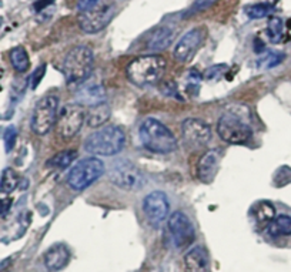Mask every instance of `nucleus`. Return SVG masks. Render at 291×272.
<instances>
[{
	"label": "nucleus",
	"mask_w": 291,
	"mask_h": 272,
	"mask_svg": "<svg viewBox=\"0 0 291 272\" xmlns=\"http://www.w3.org/2000/svg\"><path fill=\"white\" fill-rule=\"evenodd\" d=\"M167 63L164 58L157 54H149L134 58L127 66V79L137 87L153 86L161 80L166 73Z\"/></svg>",
	"instance_id": "obj_1"
},
{
	"label": "nucleus",
	"mask_w": 291,
	"mask_h": 272,
	"mask_svg": "<svg viewBox=\"0 0 291 272\" xmlns=\"http://www.w3.org/2000/svg\"><path fill=\"white\" fill-rule=\"evenodd\" d=\"M75 100L80 106H87V107H94L97 104L106 103V90L103 84L97 80H90L89 79L79 86L76 91Z\"/></svg>",
	"instance_id": "obj_15"
},
{
	"label": "nucleus",
	"mask_w": 291,
	"mask_h": 272,
	"mask_svg": "<svg viewBox=\"0 0 291 272\" xmlns=\"http://www.w3.org/2000/svg\"><path fill=\"white\" fill-rule=\"evenodd\" d=\"M16 139H17V131L16 128L13 127V125H10L6 128V131H5V147H6V151L10 153L13 147H15V144H16Z\"/></svg>",
	"instance_id": "obj_30"
},
{
	"label": "nucleus",
	"mask_w": 291,
	"mask_h": 272,
	"mask_svg": "<svg viewBox=\"0 0 291 272\" xmlns=\"http://www.w3.org/2000/svg\"><path fill=\"white\" fill-rule=\"evenodd\" d=\"M204 37H206V33H204L203 27H196V29H192L190 32H187L176 44L174 57L180 63L190 61L201 47Z\"/></svg>",
	"instance_id": "obj_14"
},
{
	"label": "nucleus",
	"mask_w": 291,
	"mask_h": 272,
	"mask_svg": "<svg viewBox=\"0 0 291 272\" xmlns=\"http://www.w3.org/2000/svg\"><path fill=\"white\" fill-rule=\"evenodd\" d=\"M225 69H227V66H224V64H221V66L210 67V69L207 70V73H206V76H207V79H216V77H218V76L224 72Z\"/></svg>",
	"instance_id": "obj_33"
},
{
	"label": "nucleus",
	"mask_w": 291,
	"mask_h": 272,
	"mask_svg": "<svg viewBox=\"0 0 291 272\" xmlns=\"http://www.w3.org/2000/svg\"><path fill=\"white\" fill-rule=\"evenodd\" d=\"M114 13L116 10L113 5H106L99 9H92L89 12H84L79 19L80 29L87 34L99 33L100 30H103L111 22Z\"/></svg>",
	"instance_id": "obj_11"
},
{
	"label": "nucleus",
	"mask_w": 291,
	"mask_h": 272,
	"mask_svg": "<svg viewBox=\"0 0 291 272\" xmlns=\"http://www.w3.org/2000/svg\"><path fill=\"white\" fill-rule=\"evenodd\" d=\"M143 210H144V214L147 217L149 223L154 228H157L158 225L168 217V211H170L168 198L161 191H153L144 198Z\"/></svg>",
	"instance_id": "obj_12"
},
{
	"label": "nucleus",
	"mask_w": 291,
	"mask_h": 272,
	"mask_svg": "<svg viewBox=\"0 0 291 272\" xmlns=\"http://www.w3.org/2000/svg\"><path fill=\"white\" fill-rule=\"evenodd\" d=\"M10 207H12V199H9V198L0 199V217H5L8 214Z\"/></svg>",
	"instance_id": "obj_34"
},
{
	"label": "nucleus",
	"mask_w": 291,
	"mask_h": 272,
	"mask_svg": "<svg viewBox=\"0 0 291 272\" xmlns=\"http://www.w3.org/2000/svg\"><path fill=\"white\" fill-rule=\"evenodd\" d=\"M104 173V164L99 158H84L80 160L76 165L72 167L67 175V184L70 188L76 191H82L90 187Z\"/></svg>",
	"instance_id": "obj_5"
},
{
	"label": "nucleus",
	"mask_w": 291,
	"mask_h": 272,
	"mask_svg": "<svg viewBox=\"0 0 291 272\" xmlns=\"http://www.w3.org/2000/svg\"><path fill=\"white\" fill-rule=\"evenodd\" d=\"M110 114H111V108L106 101L94 107H89V113L86 114V121L90 127H100L104 123H107Z\"/></svg>",
	"instance_id": "obj_20"
},
{
	"label": "nucleus",
	"mask_w": 291,
	"mask_h": 272,
	"mask_svg": "<svg viewBox=\"0 0 291 272\" xmlns=\"http://www.w3.org/2000/svg\"><path fill=\"white\" fill-rule=\"evenodd\" d=\"M217 0H196L194 3H193V6L187 12H186V15L184 16H192L194 13H199L201 10H206L207 8H210L213 3H216Z\"/></svg>",
	"instance_id": "obj_29"
},
{
	"label": "nucleus",
	"mask_w": 291,
	"mask_h": 272,
	"mask_svg": "<svg viewBox=\"0 0 291 272\" xmlns=\"http://www.w3.org/2000/svg\"><path fill=\"white\" fill-rule=\"evenodd\" d=\"M168 231L171 234V238L174 242L176 248L184 249L190 247L196 237L194 225L190 221V218L184 213L177 211L168 218Z\"/></svg>",
	"instance_id": "obj_9"
},
{
	"label": "nucleus",
	"mask_w": 291,
	"mask_h": 272,
	"mask_svg": "<svg viewBox=\"0 0 291 272\" xmlns=\"http://www.w3.org/2000/svg\"><path fill=\"white\" fill-rule=\"evenodd\" d=\"M271 12H273V6L268 3H257V5H251L246 8V13L251 19H263V17L268 16Z\"/></svg>",
	"instance_id": "obj_28"
},
{
	"label": "nucleus",
	"mask_w": 291,
	"mask_h": 272,
	"mask_svg": "<svg viewBox=\"0 0 291 272\" xmlns=\"http://www.w3.org/2000/svg\"><path fill=\"white\" fill-rule=\"evenodd\" d=\"M19 185V175L13 168H6L2 173V180H0V191L9 194Z\"/></svg>",
	"instance_id": "obj_24"
},
{
	"label": "nucleus",
	"mask_w": 291,
	"mask_h": 272,
	"mask_svg": "<svg viewBox=\"0 0 291 272\" xmlns=\"http://www.w3.org/2000/svg\"><path fill=\"white\" fill-rule=\"evenodd\" d=\"M86 121V113L79 106H66L57 117V132L65 140L73 139L82 130Z\"/></svg>",
	"instance_id": "obj_10"
},
{
	"label": "nucleus",
	"mask_w": 291,
	"mask_h": 272,
	"mask_svg": "<svg viewBox=\"0 0 291 272\" xmlns=\"http://www.w3.org/2000/svg\"><path fill=\"white\" fill-rule=\"evenodd\" d=\"M268 232L271 237L291 235V217L277 215L274 220L268 224Z\"/></svg>",
	"instance_id": "obj_21"
},
{
	"label": "nucleus",
	"mask_w": 291,
	"mask_h": 272,
	"mask_svg": "<svg viewBox=\"0 0 291 272\" xmlns=\"http://www.w3.org/2000/svg\"><path fill=\"white\" fill-rule=\"evenodd\" d=\"M76 158H77V151L76 150H65V151H60L56 156L51 157L47 161V167L65 170V168L72 165V163L75 161Z\"/></svg>",
	"instance_id": "obj_22"
},
{
	"label": "nucleus",
	"mask_w": 291,
	"mask_h": 272,
	"mask_svg": "<svg viewBox=\"0 0 291 272\" xmlns=\"http://www.w3.org/2000/svg\"><path fill=\"white\" fill-rule=\"evenodd\" d=\"M182 134L186 146L199 149L211 140V128L207 123L199 118H187L182 125Z\"/></svg>",
	"instance_id": "obj_13"
},
{
	"label": "nucleus",
	"mask_w": 291,
	"mask_h": 272,
	"mask_svg": "<svg viewBox=\"0 0 291 272\" xmlns=\"http://www.w3.org/2000/svg\"><path fill=\"white\" fill-rule=\"evenodd\" d=\"M54 0H37L36 3L33 5V8L36 12H42L43 9H46L49 5H51Z\"/></svg>",
	"instance_id": "obj_35"
},
{
	"label": "nucleus",
	"mask_w": 291,
	"mask_h": 272,
	"mask_svg": "<svg viewBox=\"0 0 291 272\" xmlns=\"http://www.w3.org/2000/svg\"><path fill=\"white\" fill-rule=\"evenodd\" d=\"M217 132L220 139L228 144H246L253 135L251 127L234 113H224L220 117L217 123Z\"/></svg>",
	"instance_id": "obj_6"
},
{
	"label": "nucleus",
	"mask_w": 291,
	"mask_h": 272,
	"mask_svg": "<svg viewBox=\"0 0 291 272\" xmlns=\"http://www.w3.org/2000/svg\"><path fill=\"white\" fill-rule=\"evenodd\" d=\"M254 214H256V218H257L258 223L266 224V225H268V224L271 223V221L275 218L274 207L271 206V204H268V202H261V204H258Z\"/></svg>",
	"instance_id": "obj_25"
},
{
	"label": "nucleus",
	"mask_w": 291,
	"mask_h": 272,
	"mask_svg": "<svg viewBox=\"0 0 291 272\" xmlns=\"http://www.w3.org/2000/svg\"><path fill=\"white\" fill-rule=\"evenodd\" d=\"M125 131L117 125H106L86 139L84 149L93 156L108 157L120 153L125 147Z\"/></svg>",
	"instance_id": "obj_3"
},
{
	"label": "nucleus",
	"mask_w": 291,
	"mask_h": 272,
	"mask_svg": "<svg viewBox=\"0 0 291 272\" xmlns=\"http://www.w3.org/2000/svg\"><path fill=\"white\" fill-rule=\"evenodd\" d=\"M59 97L54 94L44 96L37 101L32 116V130L37 135H44L57 121Z\"/></svg>",
	"instance_id": "obj_7"
},
{
	"label": "nucleus",
	"mask_w": 291,
	"mask_h": 272,
	"mask_svg": "<svg viewBox=\"0 0 291 272\" xmlns=\"http://www.w3.org/2000/svg\"><path fill=\"white\" fill-rule=\"evenodd\" d=\"M94 56L89 46L73 47L65 57L63 73L70 84H82L92 75Z\"/></svg>",
	"instance_id": "obj_4"
},
{
	"label": "nucleus",
	"mask_w": 291,
	"mask_h": 272,
	"mask_svg": "<svg viewBox=\"0 0 291 272\" xmlns=\"http://www.w3.org/2000/svg\"><path fill=\"white\" fill-rule=\"evenodd\" d=\"M284 60V53H278V51H270L266 56L258 58L257 66L261 69H273V67L278 66Z\"/></svg>",
	"instance_id": "obj_27"
},
{
	"label": "nucleus",
	"mask_w": 291,
	"mask_h": 272,
	"mask_svg": "<svg viewBox=\"0 0 291 272\" xmlns=\"http://www.w3.org/2000/svg\"><path fill=\"white\" fill-rule=\"evenodd\" d=\"M99 3V0H79V3H77V9L84 13V12H89V10H92L94 9V6Z\"/></svg>",
	"instance_id": "obj_32"
},
{
	"label": "nucleus",
	"mask_w": 291,
	"mask_h": 272,
	"mask_svg": "<svg viewBox=\"0 0 291 272\" xmlns=\"http://www.w3.org/2000/svg\"><path fill=\"white\" fill-rule=\"evenodd\" d=\"M220 161H221V150L218 149L208 150L200 157L197 163V177L200 181L204 184L214 181L220 167Z\"/></svg>",
	"instance_id": "obj_16"
},
{
	"label": "nucleus",
	"mask_w": 291,
	"mask_h": 272,
	"mask_svg": "<svg viewBox=\"0 0 291 272\" xmlns=\"http://www.w3.org/2000/svg\"><path fill=\"white\" fill-rule=\"evenodd\" d=\"M174 29L170 26H161L150 36L147 41V49L150 51H161L164 50L174 39Z\"/></svg>",
	"instance_id": "obj_19"
},
{
	"label": "nucleus",
	"mask_w": 291,
	"mask_h": 272,
	"mask_svg": "<svg viewBox=\"0 0 291 272\" xmlns=\"http://www.w3.org/2000/svg\"><path fill=\"white\" fill-rule=\"evenodd\" d=\"M70 259V251L66 245L63 244H56L53 247L49 248V251L44 254V265L46 268L51 272L60 271L63 269Z\"/></svg>",
	"instance_id": "obj_17"
},
{
	"label": "nucleus",
	"mask_w": 291,
	"mask_h": 272,
	"mask_svg": "<svg viewBox=\"0 0 291 272\" xmlns=\"http://www.w3.org/2000/svg\"><path fill=\"white\" fill-rule=\"evenodd\" d=\"M139 134L143 146L153 153L168 154L179 149V143L174 134L156 118H146L140 125Z\"/></svg>",
	"instance_id": "obj_2"
},
{
	"label": "nucleus",
	"mask_w": 291,
	"mask_h": 272,
	"mask_svg": "<svg viewBox=\"0 0 291 272\" xmlns=\"http://www.w3.org/2000/svg\"><path fill=\"white\" fill-rule=\"evenodd\" d=\"M44 75H46V64L39 66L34 70L33 73H32V76H30V87H32V90L37 89V86L40 84Z\"/></svg>",
	"instance_id": "obj_31"
},
{
	"label": "nucleus",
	"mask_w": 291,
	"mask_h": 272,
	"mask_svg": "<svg viewBox=\"0 0 291 272\" xmlns=\"http://www.w3.org/2000/svg\"><path fill=\"white\" fill-rule=\"evenodd\" d=\"M186 272H208V258L201 247L193 248L184 256Z\"/></svg>",
	"instance_id": "obj_18"
},
{
	"label": "nucleus",
	"mask_w": 291,
	"mask_h": 272,
	"mask_svg": "<svg viewBox=\"0 0 291 272\" xmlns=\"http://www.w3.org/2000/svg\"><path fill=\"white\" fill-rule=\"evenodd\" d=\"M10 61H12V66L15 67V70L19 72V73H25L30 67V60H29V56H27V51L22 46H17L15 49H12Z\"/></svg>",
	"instance_id": "obj_23"
},
{
	"label": "nucleus",
	"mask_w": 291,
	"mask_h": 272,
	"mask_svg": "<svg viewBox=\"0 0 291 272\" xmlns=\"http://www.w3.org/2000/svg\"><path fill=\"white\" fill-rule=\"evenodd\" d=\"M111 182L125 191H137L146 184L142 171L129 160H117L110 170Z\"/></svg>",
	"instance_id": "obj_8"
},
{
	"label": "nucleus",
	"mask_w": 291,
	"mask_h": 272,
	"mask_svg": "<svg viewBox=\"0 0 291 272\" xmlns=\"http://www.w3.org/2000/svg\"><path fill=\"white\" fill-rule=\"evenodd\" d=\"M283 20L278 19V17H271L268 25H267V34H268L270 40L273 41V43H278L283 39Z\"/></svg>",
	"instance_id": "obj_26"
}]
</instances>
